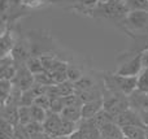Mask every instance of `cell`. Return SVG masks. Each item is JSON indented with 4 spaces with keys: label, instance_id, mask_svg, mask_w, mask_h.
I'll use <instances>...</instances> for the list:
<instances>
[{
    "label": "cell",
    "instance_id": "obj_1",
    "mask_svg": "<svg viewBox=\"0 0 148 139\" xmlns=\"http://www.w3.org/2000/svg\"><path fill=\"white\" fill-rule=\"evenodd\" d=\"M88 12L94 13L95 17L104 18H125L129 14V8L122 0H108V1H99L96 7L90 9Z\"/></svg>",
    "mask_w": 148,
    "mask_h": 139
},
{
    "label": "cell",
    "instance_id": "obj_2",
    "mask_svg": "<svg viewBox=\"0 0 148 139\" xmlns=\"http://www.w3.org/2000/svg\"><path fill=\"white\" fill-rule=\"evenodd\" d=\"M105 85L108 87V91H118L130 95L136 90L138 77H127V75H120L114 73L105 77Z\"/></svg>",
    "mask_w": 148,
    "mask_h": 139
},
{
    "label": "cell",
    "instance_id": "obj_3",
    "mask_svg": "<svg viewBox=\"0 0 148 139\" xmlns=\"http://www.w3.org/2000/svg\"><path fill=\"white\" fill-rule=\"evenodd\" d=\"M104 98V109L110 113L113 117H117L122 112L127 111L130 108V100H129V95L118 91H109V94Z\"/></svg>",
    "mask_w": 148,
    "mask_h": 139
},
{
    "label": "cell",
    "instance_id": "obj_4",
    "mask_svg": "<svg viewBox=\"0 0 148 139\" xmlns=\"http://www.w3.org/2000/svg\"><path fill=\"white\" fill-rule=\"evenodd\" d=\"M12 82L16 87L21 88L22 91H26L35 85V77L29 70L26 64H21L17 65V73H16L14 78L12 79Z\"/></svg>",
    "mask_w": 148,
    "mask_h": 139
},
{
    "label": "cell",
    "instance_id": "obj_5",
    "mask_svg": "<svg viewBox=\"0 0 148 139\" xmlns=\"http://www.w3.org/2000/svg\"><path fill=\"white\" fill-rule=\"evenodd\" d=\"M127 26L134 31L148 33V13L147 10H130L125 17Z\"/></svg>",
    "mask_w": 148,
    "mask_h": 139
},
{
    "label": "cell",
    "instance_id": "obj_6",
    "mask_svg": "<svg viewBox=\"0 0 148 139\" xmlns=\"http://www.w3.org/2000/svg\"><path fill=\"white\" fill-rule=\"evenodd\" d=\"M143 70V64H142V53L135 55L134 57L129 59L123 64L120 65L116 73L120 75H127V77H138L140 72Z\"/></svg>",
    "mask_w": 148,
    "mask_h": 139
},
{
    "label": "cell",
    "instance_id": "obj_7",
    "mask_svg": "<svg viewBox=\"0 0 148 139\" xmlns=\"http://www.w3.org/2000/svg\"><path fill=\"white\" fill-rule=\"evenodd\" d=\"M114 121L117 122L121 127L133 126V125H136V126H144L139 112H136L135 109H133V108H129L127 111H125V112H122L121 114H118V116L114 118Z\"/></svg>",
    "mask_w": 148,
    "mask_h": 139
},
{
    "label": "cell",
    "instance_id": "obj_8",
    "mask_svg": "<svg viewBox=\"0 0 148 139\" xmlns=\"http://www.w3.org/2000/svg\"><path fill=\"white\" fill-rule=\"evenodd\" d=\"M61 122H62V117H61V114L48 111L47 118L44 120V122H43L44 131H46L47 134L52 135V137H57V135H59V133H60Z\"/></svg>",
    "mask_w": 148,
    "mask_h": 139
},
{
    "label": "cell",
    "instance_id": "obj_9",
    "mask_svg": "<svg viewBox=\"0 0 148 139\" xmlns=\"http://www.w3.org/2000/svg\"><path fill=\"white\" fill-rule=\"evenodd\" d=\"M104 109V98L96 99V100L84 103L82 105V120H88L96 116L100 111Z\"/></svg>",
    "mask_w": 148,
    "mask_h": 139
},
{
    "label": "cell",
    "instance_id": "obj_10",
    "mask_svg": "<svg viewBox=\"0 0 148 139\" xmlns=\"http://www.w3.org/2000/svg\"><path fill=\"white\" fill-rule=\"evenodd\" d=\"M129 100H130V108L135 109L136 112L148 109V94L147 92L139 91L136 88L134 92H131L129 95Z\"/></svg>",
    "mask_w": 148,
    "mask_h": 139
},
{
    "label": "cell",
    "instance_id": "obj_11",
    "mask_svg": "<svg viewBox=\"0 0 148 139\" xmlns=\"http://www.w3.org/2000/svg\"><path fill=\"white\" fill-rule=\"evenodd\" d=\"M99 131H100L101 138H116V139L123 138L122 127H121L116 121L107 122L105 125H103V126L100 127Z\"/></svg>",
    "mask_w": 148,
    "mask_h": 139
},
{
    "label": "cell",
    "instance_id": "obj_12",
    "mask_svg": "<svg viewBox=\"0 0 148 139\" xmlns=\"http://www.w3.org/2000/svg\"><path fill=\"white\" fill-rule=\"evenodd\" d=\"M1 118L10 122L12 125L20 124V107L13 104H5L1 105Z\"/></svg>",
    "mask_w": 148,
    "mask_h": 139
},
{
    "label": "cell",
    "instance_id": "obj_13",
    "mask_svg": "<svg viewBox=\"0 0 148 139\" xmlns=\"http://www.w3.org/2000/svg\"><path fill=\"white\" fill-rule=\"evenodd\" d=\"M10 53H12L13 59H14V61H16L17 65L26 64V61H27L29 57H30L29 51H27V46H26L23 42H21V43H16Z\"/></svg>",
    "mask_w": 148,
    "mask_h": 139
},
{
    "label": "cell",
    "instance_id": "obj_14",
    "mask_svg": "<svg viewBox=\"0 0 148 139\" xmlns=\"http://www.w3.org/2000/svg\"><path fill=\"white\" fill-rule=\"evenodd\" d=\"M60 114L64 120L79 122L82 121V105H65Z\"/></svg>",
    "mask_w": 148,
    "mask_h": 139
},
{
    "label": "cell",
    "instance_id": "obj_15",
    "mask_svg": "<svg viewBox=\"0 0 148 139\" xmlns=\"http://www.w3.org/2000/svg\"><path fill=\"white\" fill-rule=\"evenodd\" d=\"M122 133L126 138L129 139H147L146 134V127L144 126H123L122 127Z\"/></svg>",
    "mask_w": 148,
    "mask_h": 139
},
{
    "label": "cell",
    "instance_id": "obj_16",
    "mask_svg": "<svg viewBox=\"0 0 148 139\" xmlns=\"http://www.w3.org/2000/svg\"><path fill=\"white\" fill-rule=\"evenodd\" d=\"M92 88H95V82L88 75H83L81 79L74 82L75 92H83V91H88V90H92Z\"/></svg>",
    "mask_w": 148,
    "mask_h": 139
},
{
    "label": "cell",
    "instance_id": "obj_17",
    "mask_svg": "<svg viewBox=\"0 0 148 139\" xmlns=\"http://www.w3.org/2000/svg\"><path fill=\"white\" fill-rule=\"evenodd\" d=\"M78 129H79V122H74V121H69V120H64V118H62L59 135L69 137V135L74 134V133H75Z\"/></svg>",
    "mask_w": 148,
    "mask_h": 139
},
{
    "label": "cell",
    "instance_id": "obj_18",
    "mask_svg": "<svg viewBox=\"0 0 148 139\" xmlns=\"http://www.w3.org/2000/svg\"><path fill=\"white\" fill-rule=\"evenodd\" d=\"M26 66L29 68V70H30L33 74H38V73H42V72L46 70V68H44L40 57L30 56L29 57V60L26 61Z\"/></svg>",
    "mask_w": 148,
    "mask_h": 139
},
{
    "label": "cell",
    "instance_id": "obj_19",
    "mask_svg": "<svg viewBox=\"0 0 148 139\" xmlns=\"http://www.w3.org/2000/svg\"><path fill=\"white\" fill-rule=\"evenodd\" d=\"M13 88V82L10 79H1L0 81V92H1V105L7 103L10 92Z\"/></svg>",
    "mask_w": 148,
    "mask_h": 139
},
{
    "label": "cell",
    "instance_id": "obj_20",
    "mask_svg": "<svg viewBox=\"0 0 148 139\" xmlns=\"http://www.w3.org/2000/svg\"><path fill=\"white\" fill-rule=\"evenodd\" d=\"M35 77V83L42 86H52V85H56L52 78V74L48 72V70H44L42 73H38V74H34Z\"/></svg>",
    "mask_w": 148,
    "mask_h": 139
},
{
    "label": "cell",
    "instance_id": "obj_21",
    "mask_svg": "<svg viewBox=\"0 0 148 139\" xmlns=\"http://www.w3.org/2000/svg\"><path fill=\"white\" fill-rule=\"evenodd\" d=\"M26 129H27L29 134L31 135V138H36L39 137L40 134H43L44 131V126H43V122H38V121H31L29 122L27 125H25Z\"/></svg>",
    "mask_w": 148,
    "mask_h": 139
},
{
    "label": "cell",
    "instance_id": "obj_22",
    "mask_svg": "<svg viewBox=\"0 0 148 139\" xmlns=\"http://www.w3.org/2000/svg\"><path fill=\"white\" fill-rule=\"evenodd\" d=\"M31 109V117H33V121H38V122H44V120L47 118V114H48V111L42 107H38L35 104L30 107Z\"/></svg>",
    "mask_w": 148,
    "mask_h": 139
},
{
    "label": "cell",
    "instance_id": "obj_23",
    "mask_svg": "<svg viewBox=\"0 0 148 139\" xmlns=\"http://www.w3.org/2000/svg\"><path fill=\"white\" fill-rule=\"evenodd\" d=\"M68 79L70 81V82H77L78 79H81L82 77H83V70L81 69L79 66H77V65H68Z\"/></svg>",
    "mask_w": 148,
    "mask_h": 139
},
{
    "label": "cell",
    "instance_id": "obj_24",
    "mask_svg": "<svg viewBox=\"0 0 148 139\" xmlns=\"http://www.w3.org/2000/svg\"><path fill=\"white\" fill-rule=\"evenodd\" d=\"M136 88L139 91H143V92L148 94V68H144L140 72V74L138 75V85Z\"/></svg>",
    "mask_w": 148,
    "mask_h": 139
},
{
    "label": "cell",
    "instance_id": "obj_25",
    "mask_svg": "<svg viewBox=\"0 0 148 139\" xmlns=\"http://www.w3.org/2000/svg\"><path fill=\"white\" fill-rule=\"evenodd\" d=\"M64 108H65L64 98H61V96H53V98H51V105H49V111L55 112V113H61Z\"/></svg>",
    "mask_w": 148,
    "mask_h": 139
},
{
    "label": "cell",
    "instance_id": "obj_26",
    "mask_svg": "<svg viewBox=\"0 0 148 139\" xmlns=\"http://www.w3.org/2000/svg\"><path fill=\"white\" fill-rule=\"evenodd\" d=\"M129 10H146L148 7V0H126Z\"/></svg>",
    "mask_w": 148,
    "mask_h": 139
},
{
    "label": "cell",
    "instance_id": "obj_27",
    "mask_svg": "<svg viewBox=\"0 0 148 139\" xmlns=\"http://www.w3.org/2000/svg\"><path fill=\"white\" fill-rule=\"evenodd\" d=\"M35 98H36V95L34 94V91L31 90V88H29V90H26V91H23V92H22L20 105L31 107L34 104V101H35Z\"/></svg>",
    "mask_w": 148,
    "mask_h": 139
},
{
    "label": "cell",
    "instance_id": "obj_28",
    "mask_svg": "<svg viewBox=\"0 0 148 139\" xmlns=\"http://www.w3.org/2000/svg\"><path fill=\"white\" fill-rule=\"evenodd\" d=\"M13 138L14 139H33L31 135L29 134L27 129L25 125L18 124L14 126V133H13Z\"/></svg>",
    "mask_w": 148,
    "mask_h": 139
},
{
    "label": "cell",
    "instance_id": "obj_29",
    "mask_svg": "<svg viewBox=\"0 0 148 139\" xmlns=\"http://www.w3.org/2000/svg\"><path fill=\"white\" fill-rule=\"evenodd\" d=\"M31 121H33V117H31L30 107L20 105V124L27 125L29 122H31Z\"/></svg>",
    "mask_w": 148,
    "mask_h": 139
},
{
    "label": "cell",
    "instance_id": "obj_30",
    "mask_svg": "<svg viewBox=\"0 0 148 139\" xmlns=\"http://www.w3.org/2000/svg\"><path fill=\"white\" fill-rule=\"evenodd\" d=\"M34 104L38 107H42V108L47 109V111H49V105H51V98H49L48 95H39L35 98V101H34Z\"/></svg>",
    "mask_w": 148,
    "mask_h": 139
},
{
    "label": "cell",
    "instance_id": "obj_31",
    "mask_svg": "<svg viewBox=\"0 0 148 139\" xmlns=\"http://www.w3.org/2000/svg\"><path fill=\"white\" fill-rule=\"evenodd\" d=\"M77 1H78L79 5L83 7L86 10L92 9L94 7H96V5L99 4V0H77Z\"/></svg>",
    "mask_w": 148,
    "mask_h": 139
},
{
    "label": "cell",
    "instance_id": "obj_32",
    "mask_svg": "<svg viewBox=\"0 0 148 139\" xmlns=\"http://www.w3.org/2000/svg\"><path fill=\"white\" fill-rule=\"evenodd\" d=\"M23 5L29 8H39L43 4H46L47 0H22Z\"/></svg>",
    "mask_w": 148,
    "mask_h": 139
},
{
    "label": "cell",
    "instance_id": "obj_33",
    "mask_svg": "<svg viewBox=\"0 0 148 139\" xmlns=\"http://www.w3.org/2000/svg\"><path fill=\"white\" fill-rule=\"evenodd\" d=\"M140 53H142V64H143V69H144V68H148V48L142 51Z\"/></svg>",
    "mask_w": 148,
    "mask_h": 139
},
{
    "label": "cell",
    "instance_id": "obj_34",
    "mask_svg": "<svg viewBox=\"0 0 148 139\" xmlns=\"http://www.w3.org/2000/svg\"><path fill=\"white\" fill-rule=\"evenodd\" d=\"M146 134H147V139H148V126H146Z\"/></svg>",
    "mask_w": 148,
    "mask_h": 139
},
{
    "label": "cell",
    "instance_id": "obj_35",
    "mask_svg": "<svg viewBox=\"0 0 148 139\" xmlns=\"http://www.w3.org/2000/svg\"><path fill=\"white\" fill-rule=\"evenodd\" d=\"M103 139H116V138H103Z\"/></svg>",
    "mask_w": 148,
    "mask_h": 139
},
{
    "label": "cell",
    "instance_id": "obj_36",
    "mask_svg": "<svg viewBox=\"0 0 148 139\" xmlns=\"http://www.w3.org/2000/svg\"><path fill=\"white\" fill-rule=\"evenodd\" d=\"M99 1H108V0H99Z\"/></svg>",
    "mask_w": 148,
    "mask_h": 139
},
{
    "label": "cell",
    "instance_id": "obj_37",
    "mask_svg": "<svg viewBox=\"0 0 148 139\" xmlns=\"http://www.w3.org/2000/svg\"><path fill=\"white\" fill-rule=\"evenodd\" d=\"M146 10H147V13H148V7H147V9H146Z\"/></svg>",
    "mask_w": 148,
    "mask_h": 139
},
{
    "label": "cell",
    "instance_id": "obj_38",
    "mask_svg": "<svg viewBox=\"0 0 148 139\" xmlns=\"http://www.w3.org/2000/svg\"><path fill=\"white\" fill-rule=\"evenodd\" d=\"M122 1H126V0H122Z\"/></svg>",
    "mask_w": 148,
    "mask_h": 139
}]
</instances>
